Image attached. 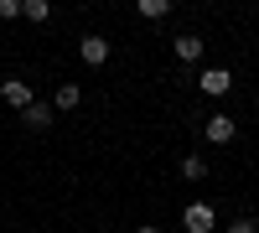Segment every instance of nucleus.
<instances>
[{"label":"nucleus","instance_id":"nucleus-11","mask_svg":"<svg viewBox=\"0 0 259 233\" xmlns=\"http://www.w3.org/2000/svg\"><path fill=\"white\" fill-rule=\"evenodd\" d=\"M182 176H187V181H202V176H207V161H202V156H187V161H182Z\"/></svg>","mask_w":259,"mask_h":233},{"label":"nucleus","instance_id":"nucleus-10","mask_svg":"<svg viewBox=\"0 0 259 233\" xmlns=\"http://www.w3.org/2000/svg\"><path fill=\"white\" fill-rule=\"evenodd\" d=\"M140 16L145 21H166L171 16V0H140Z\"/></svg>","mask_w":259,"mask_h":233},{"label":"nucleus","instance_id":"nucleus-9","mask_svg":"<svg viewBox=\"0 0 259 233\" xmlns=\"http://www.w3.org/2000/svg\"><path fill=\"white\" fill-rule=\"evenodd\" d=\"M21 16H26V21H36V26H41V21L52 16V6H47V0H21Z\"/></svg>","mask_w":259,"mask_h":233},{"label":"nucleus","instance_id":"nucleus-12","mask_svg":"<svg viewBox=\"0 0 259 233\" xmlns=\"http://www.w3.org/2000/svg\"><path fill=\"white\" fill-rule=\"evenodd\" d=\"M21 16V0H0V21H16Z\"/></svg>","mask_w":259,"mask_h":233},{"label":"nucleus","instance_id":"nucleus-13","mask_svg":"<svg viewBox=\"0 0 259 233\" xmlns=\"http://www.w3.org/2000/svg\"><path fill=\"white\" fill-rule=\"evenodd\" d=\"M228 233H254V223H249V218H233V223H228Z\"/></svg>","mask_w":259,"mask_h":233},{"label":"nucleus","instance_id":"nucleus-5","mask_svg":"<svg viewBox=\"0 0 259 233\" xmlns=\"http://www.w3.org/2000/svg\"><path fill=\"white\" fill-rule=\"evenodd\" d=\"M202 130H207V140H212V145H228L239 124H233V114H207V124H202Z\"/></svg>","mask_w":259,"mask_h":233},{"label":"nucleus","instance_id":"nucleus-14","mask_svg":"<svg viewBox=\"0 0 259 233\" xmlns=\"http://www.w3.org/2000/svg\"><path fill=\"white\" fill-rule=\"evenodd\" d=\"M135 233H161V228H135Z\"/></svg>","mask_w":259,"mask_h":233},{"label":"nucleus","instance_id":"nucleus-3","mask_svg":"<svg viewBox=\"0 0 259 233\" xmlns=\"http://www.w3.org/2000/svg\"><path fill=\"white\" fill-rule=\"evenodd\" d=\"M197 88H202L207 99H223V94L233 88V73H228V68H207V73L197 78Z\"/></svg>","mask_w":259,"mask_h":233},{"label":"nucleus","instance_id":"nucleus-8","mask_svg":"<svg viewBox=\"0 0 259 233\" xmlns=\"http://www.w3.org/2000/svg\"><path fill=\"white\" fill-rule=\"evenodd\" d=\"M177 57H182V62H197V57H202V36H192V31L177 36Z\"/></svg>","mask_w":259,"mask_h":233},{"label":"nucleus","instance_id":"nucleus-2","mask_svg":"<svg viewBox=\"0 0 259 233\" xmlns=\"http://www.w3.org/2000/svg\"><path fill=\"white\" fill-rule=\"evenodd\" d=\"M0 99H6V104H11L16 114H21V109H31V104H36L31 83H21V78H6V83H0Z\"/></svg>","mask_w":259,"mask_h":233},{"label":"nucleus","instance_id":"nucleus-4","mask_svg":"<svg viewBox=\"0 0 259 233\" xmlns=\"http://www.w3.org/2000/svg\"><path fill=\"white\" fill-rule=\"evenodd\" d=\"M78 52H83V62H89V68H104V62H109V36H83Z\"/></svg>","mask_w":259,"mask_h":233},{"label":"nucleus","instance_id":"nucleus-15","mask_svg":"<svg viewBox=\"0 0 259 233\" xmlns=\"http://www.w3.org/2000/svg\"><path fill=\"white\" fill-rule=\"evenodd\" d=\"M249 223H254V233H259V213H254V218H249Z\"/></svg>","mask_w":259,"mask_h":233},{"label":"nucleus","instance_id":"nucleus-6","mask_svg":"<svg viewBox=\"0 0 259 233\" xmlns=\"http://www.w3.org/2000/svg\"><path fill=\"white\" fill-rule=\"evenodd\" d=\"M52 114H57L52 104H41V99H36L31 109H21V124H26V130H47V124H52Z\"/></svg>","mask_w":259,"mask_h":233},{"label":"nucleus","instance_id":"nucleus-7","mask_svg":"<svg viewBox=\"0 0 259 233\" xmlns=\"http://www.w3.org/2000/svg\"><path fill=\"white\" fill-rule=\"evenodd\" d=\"M78 104H83V88H78V83H57L52 109H78Z\"/></svg>","mask_w":259,"mask_h":233},{"label":"nucleus","instance_id":"nucleus-1","mask_svg":"<svg viewBox=\"0 0 259 233\" xmlns=\"http://www.w3.org/2000/svg\"><path fill=\"white\" fill-rule=\"evenodd\" d=\"M182 228H187V233H212V228H218V207H207V202H187Z\"/></svg>","mask_w":259,"mask_h":233}]
</instances>
